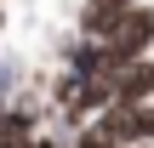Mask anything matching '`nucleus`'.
Returning <instances> with one entry per match:
<instances>
[{"mask_svg":"<svg viewBox=\"0 0 154 148\" xmlns=\"http://www.w3.org/2000/svg\"><path fill=\"white\" fill-rule=\"evenodd\" d=\"M143 131L154 137V103H143Z\"/></svg>","mask_w":154,"mask_h":148,"instance_id":"3","label":"nucleus"},{"mask_svg":"<svg viewBox=\"0 0 154 148\" xmlns=\"http://www.w3.org/2000/svg\"><path fill=\"white\" fill-rule=\"evenodd\" d=\"M34 148H57V143H34Z\"/></svg>","mask_w":154,"mask_h":148,"instance_id":"4","label":"nucleus"},{"mask_svg":"<svg viewBox=\"0 0 154 148\" xmlns=\"http://www.w3.org/2000/svg\"><path fill=\"white\" fill-rule=\"evenodd\" d=\"M154 46V6H126V17L114 23V34H109V51L120 57V63H131V57H143Z\"/></svg>","mask_w":154,"mask_h":148,"instance_id":"1","label":"nucleus"},{"mask_svg":"<svg viewBox=\"0 0 154 148\" xmlns=\"http://www.w3.org/2000/svg\"><path fill=\"white\" fill-rule=\"evenodd\" d=\"M114 97H120V103H149L154 97V63H143V57L120 63V68H114Z\"/></svg>","mask_w":154,"mask_h":148,"instance_id":"2","label":"nucleus"}]
</instances>
